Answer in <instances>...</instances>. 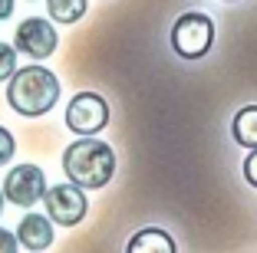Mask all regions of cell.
Returning <instances> with one entry per match:
<instances>
[{
	"label": "cell",
	"instance_id": "2e32d148",
	"mask_svg": "<svg viewBox=\"0 0 257 253\" xmlns=\"http://www.w3.org/2000/svg\"><path fill=\"white\" fill-rule=\"evenodd\" d=\"M14 14V0H0V20H7Z\"/></svg>",
	"mask_w": 257,
	"mask_h": 253
},
{
	"label": "cell",
	"instance_id": "e0dca14e",
	"mask_svg": "<svg viewBox=\"0 0 257 253\" xmlns=\"http://www.w3.org/2000/svg\"><path fill=\"white\" fill-rule=\"evenodd\" d=\"M4 201H7V197H4V191H0V214H4Z\"/></svg>",
	"mask_w": 257,
	"mask_h": 253
},
{
	"label": "cell",
	"instance_id": "6da1fadb",
	"mask_svg": "<svg viewBox=\"0 0 257 253\" xmlns=\"http://www.w3.org/2000/svg\"><path fill=\"white\" fill-rule=\"evenodd\" d=\"M56 99H60V79L43 66H23L7 79V102L23 119L46 115Z\"/></svg>",
	"mask_w": 257,
	"mask_h": 253
},
{
	"label": "cell",
	"instance_id": "30bf717a",
	"mask_svg": "<svg viewBox=\"0 0 257 253\" xmlns=\"http://www.w3.org/2000/svg\"><path fill=\"white\" fill-rule=\"evenodd\" d=\"M231 135L241 148H257V105H244L231 122Z\"/></svg>",
	"mask_w": 257,
	"mask_h": 253
},
{
	"label": "cell",
	"instance_id": "277c9868",
	"mask_svg": "<svg viewBox=\"0 0 257 253\" xmlns=\"http://www.w3.org/2000/svg\"><path fill=\"white\" fill-rule=\"evenodd\" d=\"M106 122H109V105L96 92H76L73 102L66 105V128L73 135H79V138L102 132Z\"/></svg>",
	"mask_w": 257,
	"mask_h": 253
},
{
	"label": "cell",
	"instance_id": "5bb4252c",
	"mask_svg": "<svg viewBox=\"0 0 257 253\" xmlns=\"http://www.w3.org/2000/svg\"><path fill=\"white\" fill-rule=\"evenodd\" d=\"M244 178H247V184L257 187V148H250V155L244 158Z\"/></svg>",
	"mask_w": 257,
	"mask_h": 253
},
{
	"label": "cell",
	"instance_id": "52a82bcc",
	"mask_svg": "<svg viewBox=\"0 0 257 253\" xmlns=\"http://www.w3.org/2000/svg\"><path fill=\"white\" fill-rule=\"evenodd\" d=\"M46 194V174L37 164H17L4 181V197L17 207H33Z\"/></svg>",
	"mask_w": 257,
	"mask_h": 253
},
{
	"label": "cell",
	"instance_id": "7a4b0ae2",
	"mask_svg": "<svg viewBox=\"0 0 257 253\" xmlns=\"http://www.w3.org/2000/svg\"><path fill=\"white\" fill-rule=\"evenodd\" d=\"M63 171L79 187H106L115 171V151L99 138H79L63 151Z\"/></svg>",
	"mask_w": 257,
	"mask_h": 253
},
{
	"label": "cell",
	"instance_id": "8fae6325",
	"mask_svg": "<svg viewBox=\"0 0 257 253\" xmlns=\"http://www.w3.org/2000/svg\"><path fill=\"white\" fill-rule=\"evenodd\" d=\"M89 0H46V10H50V20L53 23H76L83 20Z\"/></svg>",
	"mask_w": 257,
	"mask_h": 253
},
{
	"label": "cell",
	"instance_id": "3957f363",
	"mask_svg": "<svg viewBox=\"0 0 257 253\" xmlns=\"http://www.w3.org/2000/svg\"><path fill=\"white\" fill-rule=\"evenodd\" d=\"M214 23L208 14H182L172 27V50L182 60H201L211 50Z\"/></svg>",
	"mask_w": 257,
	"mask_h": 253
},
{
	"label": "cell",
	"instance_id": "8992f818",
	"mask_svg": "<svg viewBox=\"0 0 257 253\" xmlns=\"http://www.w3.org/2000/svg\"><path fill=\"white\" fill-rule=\"evenodd\" d=\"M14 46L17 53L30 56V60H46L56 53V30L53 23L43 17H27L14 33Z\"/></svg>",
	"mask_w": 257,
	"mask_h": 253
},
{
	"label": "cell",
	"instance_id": "9c48e42d",
	"mask_svg": "<svg viewBox=\"0 0 257 253\" xmlns=\"http://www.w3.org/2000/svg\"><path fill=\"white\" fill-rule=\"evenodd\" d=\"M125 253H175V240L159 227H145L128 240Z\"/></svg>",
	"mask_w": 257,
	"mask_h": 253
},
{
	"label": "cell",
	"instance_id": "ba28073f",
	"mask_svg": "<svg viewBox=\"0 0 257 253\" xmlns=\"http://www.w3.org/2000/svg\"><path fill=\"white\" fill-rule=\"evenodd\" d=\"M17 240L30 253H40L53 243V227H50V217L46 214H23L20 227H17Z\"/></svg>",
	"mask_w": 257,
	"mask_h": 253
},
{
	"label": "cell",
	"instance_id": "5b68a950",
	"mask_svg": "<svg viewBox=\"0 0 257 253\" xmlns=\"http://www.w3.org/2000/svg\"><path fill=\"white\" fill-rule=\"evenodd\" d=\"M43 207H46V217L53 223H63V227H73L86 217V194L79 184H56V187H46L43 194Z\"/></svg>",
	"mask_w": 257,
	"mask_h": 253
},
{
	"label": "cell",
	"instance_id": "9a60e30c",
	"mask_svg": "<svg viewBox=\"0 0 257 253\" xmlns=\"http://www.w3.org/2000/svg\"><path fill=\"white\" fill-rule=\"evenodd\" d=\"M17 250H20L17 233H10V230H4V227H0V253H17Z\"/></svg>",
	"mask_w": 257,
	"mask_h": 253
},
{
	"label": "cell",
	"instance_id": "4fadbf2b",
	"mask_svg": "<svg viewBox=\"0 0 257 253\" xmlns=\"http://www.w3.org/2000/svg\"><path fill=\"white\" fill-rule=\"evenodd\" d=\"M14 151H17V142H14V135L7 132V128L0 125V164H7L10 158H14Z\"/></svg>",
	"mask_w": 257,
	"mask_h": 253
},
{
	"label": "cell",
	"instance_id": "7c38bea8",
	"mask_svg": "<svg viewBox=\"0 0 257 253\" xmlns=\"http://www.w3.org/2000/svg\"><path fill=\"white\" fill-rule=\"evenodd\" d=\"M17 73V46L0 43V82H7Z\"/></svg>",
	"mask_w": 257,
	"mask_h": 253
}]
</instances>
